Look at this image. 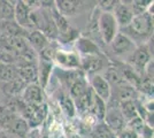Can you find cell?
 Segmentation results:
<instances>
[{
    "label": "cell",
    "instance_id": "obj_1",
    "mask_svg": "<svg viewBox=\"0 0 154 138\" xmlns=\"http://www.w3.org/2000/svg\"><path fill=\"white\" fill-rule=\"evenodd\" d=\"M120 32L129 37L137 46L151 41L153 37V13L147 11L135 16L128 26L120 29Z\"/></svg>",
    "mask_w": 154,
    "mask_h": 138
},
{
    "label": "cell",
    "instance_id": "obj_2",
    "mask_svg": "<svg viewBox=\"0 0 154 138\" xmlns=\"http://www.w3.org/2000/svg\"><path fill=\"white\" fill-rule=\"evenodd\" d=\"M136 47L137 45L129 37L122 32H119L115 38L106 46L105 54L109 61L125 62L136 50Z\"/></svg>",
    "mask_w": 154,
    "mask_h": 138
},
{
    "label": "cell",
    "instance_id": "obj_3",
    "mask_svg": "<svg viewBox=\"0 0 154 138\" xmlns=\"http://www.w3.org/2000/svg\"><path fill=\"white\" fill-rule=\"evenodd\" d=\"M97 26H98V32L100 36V39L105 47L120 32V28L116 23L113 13H105V12L99 11L98 16H97Z\"/></svg>",
    "mask_w": 154,
    "mask_h": 138
},
{
    "label": "cell",
    "instance_id": "obj_4",
    "mask_svg": "<svg viewBox=\"0 0 154 138\" xmlns=\"http://www.w3.org/2000/svg\"><path fill=\"white\" fill-rule=\"evenodd\" d=\"M151 41L144 45L137 46L132 54L129 57V59L125 61V63H128L140 76L145 72V69L148 66V63L153 61V51H152Z\"/></svg>",
    "mask_w": 154,
    "mask_h": 138
},
{
    "label": "cell",
    "instance_id": "obj_5",
    "mask_svg": "<svg viewBox=\"0 0 154 138\" xmlns=\"http://www.w3.org/2000/svg\"><path fill=\"white\" fill-rule=\"evenodd\" d=\"M91 1H78V0H58L54 1L55 9L66 19H72L78 15L88 13L89 9H94L97 4L91 5Z\"/></svg>",
    "mask_w": 154,
    "mask_h": 138
},
{
    "label": "cell",
    "instance_id": "obj_6",
    "mask_svg": "<svg viewBox=\"0 0 154 138\" xmlns=\"http://www.w3.org/2000/svg\"><path fill=\"white\" fill-rule=\"evenodd\" d=\"M110 65V61L105 53L81 57V70L86 77H90L103 72Z\"/></svg>",
    "mask_w": 154,
    "mask_h": 138
},
{
    "label": "cell",
    "instance_id": "obj_7",
    "mask_svg": "<svg viewBox=\"0 0 154 138\" xmlns=\"http://www.w3.org/2000/svg\"><path fill=\"white\" fill-rule=\"evenodd\" d=\"M53 62L58 63L59 68L64 70H81V57L76 51H68L58 47Z\"/></svg>",
    "mask_w": 154,
    "mask_h": 138
},
{
    "label": "cell",
    "instance_id": "obj_8",
    "mask_svg": "<svg viewBox=\"0 0 154 138\" xmlns=\"http://www.w3.org/2000/svg\"><path fill=\"white\" fill-rule=\"evenodd\" d=\"M139 97H140L139 92L137 91L132 85L125 83L123 85L116 86V87L112 89L110 99H109V101L107 103V105L120 106V104H122V103L135 101Z\"/></svg>",
    "mask_w": 154,
    "mask_h": 138
},
{
    "label": "cell",
    "instance_id": "obj_9",
    "mask_svg": "<svg viewBox=\"0 0 154 138\" xmlns=\"http://www.w3.org/2000/svg\"><path fill=\"white\" fill-rule=\"evenodd\" d=\"M103 122L115 135H117L120 131H122L127 127V122H125L122 113L120 111V107L114 105H107V109H106V114H105Z\"/></svg>",
    "mask_w": 154,
    "mask_h": 138
},
{
    "label": "cell",
    "instance_id": "obj_10",
    "mask_svg": "<svg viewBox=\"0 0 154 138\" xmlns=\"http://www.w3.org/2000/svg\"><path fill=\"white\" fill-rule=\"evenodd\" d=\"M22 101L26 106L31 107V108H37L40 105L45 104V94L44 90L37 84V83H31L26 86V89L22 92L21 96Z\"/></svg>",
    "mask_w": 154,
    "mask_h": 138
},
{
    "label": "cell",
    "instance_id": "obj_11",
    "mask_svg": "<svg viewBox=\"0 0 154 138\" xmlns=\"http://www.w3.org/2000/svg\"><path fill=\"white\" fill-rule=\"evenodd\" d=\"M89 81V85L92 92L94 93V96H97L99 99H101L103 101H105L106 104L109 101L110 99V93H112V89L109 86L108 82L103 78V76L101 74H97L93 76L88 77Z\"/></svg>",
    "mask_w": 154,
    "mask_h": 138
},
{
    "label": "cell",
    "instance_id": "obj_12",
    "mask_svg": "<svg viewBox=\"0 0 154 138\" xmlns=\"http://www.w3.org/2000/svg\"><path fill=\"white\" fill-rule=\"evenodd\" d=\"M38 61H17L15 62V67L17 69L19 78L24 81L26 84L37 83L38 84Z\"/></svg>",
    "mask_w": 154,
    "mask_h": 138
},
{
    "label": "cell",
    "instance_id": "obj_13",
    "mask_svg": "<svg viewBox=\"0 0 154 138\" xmlns=\"http://www.w3.org/2000/svg\"><path fill=\"white\" fill-rule=\"evenodd\" d=\"M30 14L31 9L28 7L26 1H15L14 7V21L22 26L26 30H32L31 20H30Z\"/></svg>",
    "mask_w": 154,
    "mask_h": 138
},
{
    "label": "cell",
    "instance_id": "obj_14",
    "mask_svg": "<svg viewBox=\"0 0 154 138\" xmlns=\"http://www.w3.org/2000/svg\"><path fill=\"white\" fill-rule=\"evenodd\" d=\"M113 15L115 17V21L120 29L127 26L135 17L131 8L129 6L128 1H119L116 7L113 11Z\"/></svg>",
    "mask_w": 154,
    "mask_h": 138
},
{
    "label": "cell",
    "instance_id": "obj_15",
    "mask_svg": "<svg viewBox=\"0 0 154 138\" xmlns=\"http://www.w3.org/2000/svg\"><path fill=\"white\" fill-rule=\"evenodd\" d=\"M28 85L24 81L16 78L7 83H1V93H2V103L4 100L11 98H20L22 92Z\"/></svg>",
    "mask_w": 154,
    "mask_h": 138
},
{
    "label": "cell",
    "instance_id": "obj_16",
    "mask_svg": "<svg viewBox=\"0 0 154 138\" xmlns=\"http://www.w3.org/2000/svg\"><path fill=\"white\" fill-rule=\"evenodd\" d=\"M37 68H38V85L43 90H46V87L51 81L52 75H53V70H54L53 61L38 57Z\"/></svg>",
    "mask_w": 154,
    "mask_h": 138
},
{
    "label": "cell",
    "instance_id": "obj_17",
    "mask_svg": "<svg viewBox=\"0 0 154 138\" xmlns=\"http://www.w3.org/2000/svg\"><path fill=\"white\" fill-rule=\"evenodd\" d=\"M75 47H76V52L78 53L79 57L103 53V51H101V48L97 45L93 40L88 38L86 36H79L75 40Z\"/></svg>",
    "mask_w": 154,
    "mask_h": 138
},
{
    "label": "cell",
    "instance_id": "obj_18",
    "mask_svg": "<svg viewBox=\"0 0 154 138\" xmlns=\"http://www.w3.org/2000/svg\"><path fill=\"white\" fill-rule=\"evenodd\" d=\"M26 40H28L30 47H31L32 50L37 53L38 55L43 52L46 47L50 45V43H51L39 30H29L28 33H26Z\"/></svg>",
    "mask_w": 154,
    "mask_h": 138
},
{
    "label": "cell",
    "instance_id": "obj_19",
    "mask_svg": "<svg viewBox=\"0 0 154 138\" xmlns=\"http://www.w3.org/2000/svg\"><path fill=\"white\" fill-rule=\"evenodd\" d=\"M93 92L91 89L83 93L82 96H79L78 98L74 99V104H75V109L76 114H79L82 116H86L89 114L90 107L92 105V100H93Z\"/></svg>",
    "mask_w": 154,
    "mask_h": 138
},
{
    "label": "cell",
    "instance_id": "obj_20",
    "mask_svg": "<svg viewBox=\"0 0 154 138\" xmlns=\"http://www.w3.org/2000/svg\"><path fill=\"white\" fill-rule=\"evenodd\" d=\"M58 104L61 108V111L68 118H74L76 116V109L74 100L70 98V96L64 92L63 90L59 91L58 94Z\"/></svg>",
    "mask_w": 154,
    "mask_h": 138
},
{
    "label": "cell",
    "instance_id": "obj_21",
    "mask_svg": "<svg viewBox=\"0 0 154 138\" xmlns=\"http://www.w3.org/2000/svg\"><path fill=\"white\" fill-rule=\"evenodd\" d=\"M101 75L103 76V78L108 82L110 89L116 87V86L123 85V84L127 83L125 79L123 78L122 74L120 72V70H119L113 63H110V65L103 70Z\"/></svg>",
    "mask_w": 154,
    "mask_h": 138
},
{
    "label": "cell",
    "instance_id": "obj_22",
    "mask_svg": "<svg viewBox=\"0 0 154 138\" xmlns=\"http://www.w3.org/2000/svg\"><path fill=\"white\" fill-rule=\"evenodd\" d=\"M29 130H30V127L28 124V122L22 116L17 115L6 132L11 133L14 138H24Z\"/></svg>",
    "mask_w": 154,
    "mask_h": 138
},
{
    "label": "cell",
    "instance_id": "obj_23",
    "mask_svg": "<svg viewBox=\"0 0 154 138\" xmlns=\"http://www.w3.org/2000/svg\"><path fill=\"white\" fill-rule=\"evenodd\" d=\"M92 138H116V135L103 122H97L90 129Z\"/></svg>",
    "mask_w": 154,
    "mask_h": 138
},
{
    "label": "cell",
    "instance_id": "obj_24",
    "mask_svg": "<svg viewBox=\"0 0 154 138\" xmlns=\"http://www.w3.org/2000/svg\"><path fill=\"white\" fill-rule=\"evenodd\" d=\"M16 78H19V75H17V69L15 65L0 62V82L7 83Z\"/></svg>",
    "mask_w": 154,
    "mask_h": 138
},
{
    "label": "cell",
    "instance_id": "obj_25",
    "mask_svg": "<svg viewBox=\"0 0 154 138\" xmlns=\"http://www.w3.org/2000/svg\"><path fill=\"white\" fill-rule=\"evenodd\" d=\"M120 111L122 113L123 118L125 120V122H129L130 120L135 118L136 116H139L137 112V107H136V100L135 101H127L120 104Z\"/></svg>",
    "mask_w": 154,
    "mask_h": 138
},
{
    "label": "cell",
    "instance_id": "obj_26",
    "mask_svg": "<svg viewBox=\"0 0 154 138\" xmlns=\"http://www.w3.org/2000/svg\"><path fill=\"white\" fill-rule=\"evenodd\" d=\"M15 1H0V22L14 21Z\"/></svg>",
    "mask_w": 154,
    "mask_h": 138
},
{
    "label": "cell",
    "instance_id": "obj_27",
    "mask_svg": "<svg viewBox=\"0 0 154 138\" xmlns=\"http://www.w3.org/2000/svg\"><path fill=\"white\" fill-rule=\"evenodd\" d=\"M129 6L131 8L132 13L135 16L140 15V14L147 12L148 8L153 5V1H145V0H139V1H128Z\"/></svg>",
    "mask_w": 154,
    "mask_h": 138
},
{
    "label": "cell",
    "instance_id": "obj_28",
    "mask_svg": "<svg viewBox=\"0 0 154 138\" xmlns=\"http://www.w3.org/2000/svg\"><path fill=\"white\" fill-rule=\"evenodd\" d=\"M119 1L116 0H107V1H98L97 2V8L100 12H105V13H113L114 8L116 7Z\"/></svg>",
    "mask_w": 154,
    "mask_h": 138
},
{
    "label": "cell",
    "instance_id": "obj_29",
    "mask_svg": "<svg viewBox=\"0 0 154 138\" xmlns=\"http://www.w3.org/2000/svg\"><path fill=\"white\" fill-rule=\"evenodd\" d=\"M116 138H139V136L134 130H131V129L125 127L122 131H120L116 135Z\"/></svg>",
    "mask_w": 154,
    "mask_h": 138
},
{
    "label": "cell",
    "instance_id": "obj_30",
    "mask_svg": "<svg viewBox=\"0 0 154 138\" xmlns=\"http://www.w3.org/2000/svg\"><path fill=\"white\" fill-rule=\"evenodd\" d=\"M40 137H42L40 129H30L24 138H40Z\"/></svg>",
    "mask_w": 154,
    "mask_h": 138
},
{
    "label": "cell",
    "instance_id": "obj_31",
    "mask_svg": "<svg viewBox=\"0 0 154 138\" xmlns=\"http://www.w3.org/2000/svg\"><path fill=\"white\" fill-rule=\"evenodd\" d=\"M0 138H14L11 133L4 131V130H0Z\"/></svg>",
    "mask_w": 154,
    "mask_h": 138
},
{
    "label": "cell",
    "instance_id": "obj_32",
    "mask_svg": "<svg viewBox=\"0 0 154 138\" xmlns=\"http://www.w3.org/2000/svg\"><path fill=\"white\" fill-rule=\"evenodd\" d=\"M68 138H84V137H82L79 133H70L68 136Z\"/></svg>",
    "mask_w": 154,
    "mask_h": 138
},
{
    "label": "cell",
    "instance_id": "obj_33",
    "mask_svg": "<svg viewBox=\"0 0 154 138\" xmlns=\"http://www.w3.org/2000/svg\"><path fill=\"white\" fill-rule=\"evenodd\" d=\"M0 103L2 104V93H1V82H0Z\"/></svg>",
    "mask_w": 154,
    "mask_h": 138
},
{
    "label": "cell",
    "instance_id": "obj_34",
    "mask_svg": "<svg viewBox=\"0 0 154 138\" xmlns=\"http://www.w3.org/2000/svg\"><path fill=\"white\" fill-rule=\"evenodd\" d=\"M85 138H92V137H91V136H89V137H85Z\"/></svg>",
    "mask_w": 154,
    "mask_h": 138
},
{
    "label": "cell",
    "instance_id": "obj_35",
    "mask_svg": "<svg viewBox=\"0 0 154 138\" xmlns=\"http://www.w3.org/2000/svg\"><path fill=\"white\" fill-rule=\"evenodd\" d=\"M0 105H1V103H0Z\"/></svg>",
    "mask_w": 154,
    "mask_h": 138
}]
</instances>
